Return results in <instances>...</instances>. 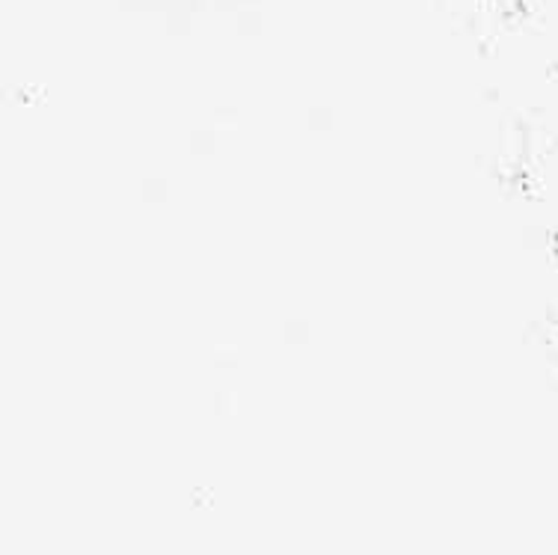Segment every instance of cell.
<instances>
[{
  "label": "cell",
  "instance_id": "obj_1",
  "mask_svg": "<svg viewBox=\"0 0 558 555\" xmlns=\"http://www.w3.org/2000/svg\"><path fill=\"white\" fill-rule=\"evenodd\" d=\"M526 205L535 212V224L541 236L553 250H558V143L537 158L523 176Z\"/></svg>",
  "mask_w": 558,
  "mask_h": 555
}]
</instances>
